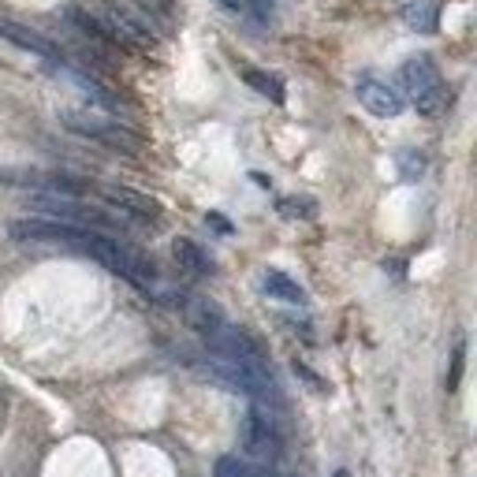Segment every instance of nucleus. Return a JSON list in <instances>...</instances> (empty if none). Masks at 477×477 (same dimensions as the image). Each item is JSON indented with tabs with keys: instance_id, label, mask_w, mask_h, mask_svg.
Here are the masks:
<instances>
[{
	"instance_id": "9",
	"label": "nucleus",
	"mask_w": 477,
	"mask_h": 477,
	"mask_svg": "<svg viewBox=\"0 0 477 477\" xmlns=\"http://www.w3.org/2000/svg\"><path fill=\"white\" fill-rule=\"evenodd\" d=\"M101 194H104V198H109L116 209H123V213H135V217H146V220L161 217V205H157V198H150V194H142V190H131V187H101Z\"/></svg>"
},
{
	"instance_id": "14",
	"label": "nucleus",
	"mask_w": 477,
	"mask_h": 477,
	"mask_svg": "<svg viewBox=\"0 0 477 477\" xmlns=\"http://www.w3.org/2000/svg\"><path fill=\"white\" fill-rule=\"evenodd\" d=\"M276 213L288 217V220H313L317 217V202L306 198V194H291V198L276 202Z\"/></svg>"
},
{
	"instance_id": "16",
	"label": "nucleus",
	"mask_w": 477,
	"mask_h": 477,
	"mask_svg": "<svg viewBox=\"0 0 477 477\" xmlns=\"http://www.w3.org/2000/svg\"><path fill=\"white\" fill-rule=\"evenodd\" d=\"M463 355H466V347H463V343H455V355H451V377H448V392H455L458 381H463Z\"/></svg>"
},
{
	"instance_id": "3",
	"label": "nucleus",
	"mask_w": 477,
	"mask_h": 477,
	"mask_svg": "<svg viewBox=\"0 0 477 477\" xmlns=\"http://www.w3.org/2000/svg\"><path fill=\"white\" fill-rule=\"evenodd\" d=\"M90 15L97 19V27L104 30L109 45H119V49H142V45H153L150 19H138V15H131L123 4H116V0H94V4H90Z\"/></svg>"
},
{
	"instance_id": "12",
	"label": "nucleus",
	"mask_w": 477,
	"mask_h": 477,
	"mask_svg": "<svg viewBox=\"0 0 477 477\" xmlns=\"http://www.w3.org/2000/svg\"><path fill=\"white\" fill-rule=\"evenodd\" d=\"M187 321L202 335H209V332H217L224 325V313H220L217 303H209V298H190L187 303Z\"/></svg>"
},
{
	"instance_id": "7",
	"label": "nucleus",
	"mask_w": 477,
	"mask_h": 477,
	"mask_svg": "<svg viewBox=\"0 0 477 477\" xmlns=\"http://www.w3.org/2000/svg\"><path fill=\"white\" fill-rule=\"evenodd\" d=\"M0 38L12 42L15 49H23V52H34V57H42V60H60V49L52 45L42 30H34L19 19H8V15H0Z\"/></svg>"
},
{
	"instance_id": "2",
	"label": "nucleus",
	"mask_w": 477,
	"mask_h": 477,
	"mask_svg": "<svg viewBox=\"0 0 477 477\" xmlns=\"http://www.w3.org/2000/svg\"><path fill=\"white\" fill-rule=\"evenodd\" d=\"M60 123L72 135L90 138V142H97L104 150H116L123 157H138V153H142V138H138L135 131L119 127L116 119H104V116H97L90 109H60Z\"/></svg>"
},
{
	"instance_id": "15",
	"label": "nucleus",
	"mask_w": 477,
	"mask_h": 477,
	"mask_svg": "<svg viewBox=\"0 0 477 477\" xmlns=\"http://www.w3.org/2000/svg\"><path fill=\"white\" fill-rule=\"evenodd\" d=\"M433 15H436L433 4H411V8H406V23H411L414 30H421V34H429V30H436Z\"/></svg>"
},
{
	"instance_id": "1",
	"label": "nucleus",
	"mask_w": 477,
	"mask_h": 477,
	"mask_svg": "<svg viewBox=\"0 0 477 477\" xmlns=\"http://www.w3.org/2000/svg\"><path fill=\"white\" fill-rule=\"evenodd\" d=\"M396 79H399L396 90H399L403 97H411V101L418 104V112H421V116H436V112H444V109H448L451 94H448L444 79H440L436 60L426 57V52H421V57L403 60V64H399V72H396Z\"/></svg>"
},
{
	"instance_id": "19",
	"label": "nucleus",
	"mask_w": 477,
	"mask_h": 477,
	"mask_svg": "<svg viewBox=\"0 0 477 477\" xmlns=\"http://www.w3.org/2000/svg\"><path fill=\"white\" fill-rule=\"evenodd\" d=\"M209 224H213V227H217V232H224V235H227V232H232V224H227V220H224L220 213H209Z\"/></svg>"
},
{
	"instance_id": "5",
	"label": "nucleus",
	"mask_w": 477,
	"mask_h": 477,
	"mask_svg": "<svg viewBox=\"0 0 477 477\" xmlns=\"http://www.w3.org/2000/svg\"><path fill=\"white\" fill-rule=\"evenodd\" d=\"M202 340H205V347L213 350L217 358H224V362H265L254 335L242 332V328H235V325H227V321H224L217 332L202 335Z\"/></svg>"
},
{
	"instance_id": "18",
	"label": "nucleus",
	"mask_w": 477,
	"mask_h": 477,
	"mask_svg": "<svg viewBox=\"0 0 477 477\" xmlns=\"http://www.w3.org/2000/svg\"><path fill=\"white\" fill-rule=\"evenodd\" d=\"M399 161L406 165V168H403V175H406V180H414V175H421V153H418V161H414V153H403Z\"/></svg>"
},
{
	"instance_id": "17",
	"label": "nucleus",
	"mask_w": 477,
	"mask_h": 477,
	"mask_svg": "<svg viewBox=\"0 0 477 477\" xmlns=\"http://www.w3.org/2000/svg\"><path fill=\"white\" fill-rule=\"evenodd\" d=\"M246 4L254 8V15H258L261 23H269V19H273V8H276V0H246Z\"/></svg>"
},
{
	"instance_id": "8",
	"label": "nucleus",
	"mask_w": 477,
	"mask_h": 477,
	"mask_svg": "<svg viewBox=\"0 0 477 477\" xmlns=\"http://www.w3.org/2000/svg\"><path fill=\"white\" fill-rule=\"evenodd\" d=\"M246 451L258 458H280V451H284V440H280L276 426L261 411H254L250 421H246Z\"/></svg>"
},
{
	"instance_id": "4",
	"label": "nucleus",
	"mask_w": 477,
	"mask_h": 477,
	"mask_svg": "<svg viewBox=\"0 0 477 477\" xmlns=\"http://www.w3.org/2000/svg\"><path fill=\"white\" fill-rule=\"evenodd\" d=\"M213 377L224 381L227 388H235V392L258 399V403L276 399V384H273V373L265 362H224V358H217Z\"/></svg>"
},
{
	"instance_id": "13",
	"label": "nucleus",
	"mask_w": 477,
	"mask_h": 477,
	"mask_svg": "<svg viewBox=\"0 0 477 477\" xmlns=\"http://www.w3.org/2000/svg\"><path fill=\"white\" fill-rule=\"evenodd\" d=\"M242 79H246V86H254L258 94L269 97L273 104H284V82H280L276 75L258 72V67H242Z\"/></svg>"
},
{
	"instance_id": "20",
	"label": "nucleus",
	"mask_w": 477,
	"mask_h": 477,
	"mask_svg": "<svg viewBox=\"0 0 477 477\" xmlns=\"http://www.w3.org/2000/svg\"><path fill=\"white\" fill-rule=\"evenodd\" d=\"M217 4H220V8H227V12H239V8L246 4V0H217Z\"/></svg>"
},
{
	"instance_id": "6",
	"label": "nucleus",
	"mask_w": 477,
	"mask_h": 477,
	"mask_svg": "<svg viewBox=\"0 0 477 477\" xmlns=\"http://www.w3.org/2000/svg\"><path fill=\"white\" fill-rule=\"evenodd\" d=\"M355 97H358V104H362L365 112H373L381 119H396L406 109V97L396 90L392 82H384L377 75H362L355 82Z\"/></svg>"
},
{
	"instance_id": "10",
	"label": "nucleus",
	"mask_w": 477,
	"mask_h": 477,
	"mask_svg": "<svg viewBox=\"0 0 477 477\" xmlns=\"http://www.w3.org/2000/svg\"><path fill=\"white\" fill-rule=\"evenodd\" d=\"M172 254H175V265H180V269H187L190 276H205V273H213V261H209V254L202 250L198 242H190V239H175V242H172Z\"/></svg>"
},
{
	"instance_id": "11",
	"label": "nucleus",
	"mask_w": 477,
	"mask_h": 477,
	"mask_svg": "<svg viewBox=\"0 0 477 477\" xmlns=\"http://www.w3.org/2000/svg\"><path fill=\"white\" fill-rule=\"evenodd\" d=\"M261 291L280 298V303H306V291L298 288L288 273H280V269H265L261 273Z\"/></svg>"
},
{
	"instance_id": "21",
	"label": "nucleus",
	"mask_w": 477,
	"mask_h": 477,
	"mask_svg": "<svg viewBox=\"0 0 477 477\" xmlns=\"http://www.w3.org/2000/svg\"><path fill=\"white\" fill-rule=\"evenodd\" d=\"M332 477H350V473H347V470H335V473H332Z\"/></svg>"
}]
</instances>
